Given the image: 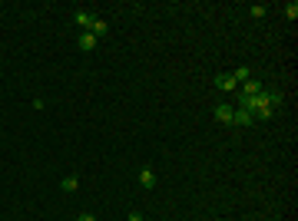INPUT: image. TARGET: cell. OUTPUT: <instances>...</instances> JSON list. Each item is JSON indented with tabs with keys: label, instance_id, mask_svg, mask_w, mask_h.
<instances>
[{
	"label": "cell",
	"instance_id": "7c38bea8",
	"mask_svg": "<svg viewBox=\"0 0 298 221\" xmlns=\"http://www.w3.org/2000/svg\"><path fill=\"white\" fill-rule=\"evenodd\" d=\"M248 14L259 20V17H265V7H262V3H252V7H248Z\"/></svg>",
	"mask_w": 298,
	"mask_h": 221
},
{
	"label": "cell",
	"instance_id": "3957f363",
	"mask_svg": "<svg viewBox=\"0 0 298 221\" xmlns=\"http://www.w3.org/2000/svg\"><path fill=\"white\" fill-rule=\"evenodd\" d=\"M73 23L80 27V30H90V27H93V14H90V10H76Z\"/></svg>",
	"mask_w": 298,
	"mask_h": 221
},
{
	"label": "cell",
	"instance_id": "52a82bcc",
	"mask_svg": "<svg viewBox=\"0 0 298 221\" xmlns=\"http://www.w3.org/2000/svg\"><path fill=\"white\" fill-rule=\"evenodd\" d=\"M139 185H143V188H156V172H152L149 165L139 172Z\"/></svg>",
	"mask_w": 298,
	"mask_h": 221
},
{
	"label": "cell",
	"instance_id": "9c48e42d",
	"mask_svg": "<svg viewBox=\"0 0 298 221\" xmlns=\"http://www.w3.org/2000/svg\"><path fill=\"white\" fill-rule=\"evenodd\" d=\"M76 188H80V178H76V175H66V178H63V192H76Z\"/></svg>",
	"mask_w": 298,
	"mask_h": 221
},
{
	"label": "cell",
	"instance_id": "6da1fadb",
	"mask_svg": "<svg viewBox=\"0 0 298 221\" xmlns=\"http://www.w3.org/2000/svg\"><path fill=\"white\" fill-rule=\"evenodd\" d=\"M212 83H215V89H222V92H239V86H235V79H232V73H222V76H215Z\"/></svg>",
	"mask_w": 298,
	"mask_h": 221
},
{
	"label": "cell",
	"instance_id": "8fae6325",
	"mask_svg": "<svg viewBox=\"0 0 298 221\" xmlns=\"http://www.w3.org/2000/svg\"><path fill=\"white\" fill-rule=\"evenodd\" d=\"M285 17H288V20L298 17V3H295V0H292V3H285Z\"/></svg>",
	"mask_w": 298,
	"mask_h": 221
},
{
	"label": "cell",
	"instance_id": "30bf717a",
	"mask_svg": "<svg viewBox=\"0 0 298 221\" xmlns=\"http://www.w3.org/2000/svg\"><path fill=\"white\" fill-rule=\"evenodd\" d=\"M232 79H235V86H242L245 79H252V73H248V70H235V73H232Z\"/></svg>",
	"mask_w": 298,
	"mask_h": 221
},
{
	"label": "cell",
	"instance_id": "4fadbf2b",
	"mask_svg": "<svg viewBox=\"0 0 298 221\" xmlns=\"http://www.w3.org/2000/svg\"><path fill=\"white\" fill-rule=\"evenodd\" d=\"M126 221H143V215H139V211H130V218Z\"/></svg>",
	"mask_w": 298,
	"mask_h": 221
},
{
	"label": "cell",
	"instance_id": "8992f818",
	"mask_svg": "<svg viewBox=\"0 0 298 221\" xmlns=\"http://www.w3.org/2000/svg\"><path fill=\"white\" fill-rule=\"evenodd\" d=\"M93 46H96V37L90 33V30H80V50H83V53H90Z\"/></svg>",
	"mask_w": 298,
	"mask_h": 221
},
{
	"label": "cell",
	"instance_id": "277c9868",
	"mask_svg": "<svg viewBox=\"0 0 298 221\" xmlns=\"http://www.w3.org/2000/svg\"><path fill=\"white\" fill-rule=\"evenodd\" d=\"M262 89H265V86H262L259 79H245L242 86H239V92H242V96H259Z\"/></svg>",
	"mask_w": 298,
	"mask_h": 221
},
{
	"label": "cell",
	"instance_id": "5b68a950",
	"mask_svg": "<svg viewBox=\"0 0 298 221\" xmlns=\"http://www.w3.org/2000/svg\"><path fill=\"white\" fill-rule=\"evenodd\" d=\"M232 126H252V112L235 106V112H232Z\"/></svg>",
	"mask_w": 298,
	"mask_h": 221
},
{
	"label": "cell",
	"instance_id": "5bb4252c",
	"mask_svg": "<svg viewBox=\"0 0 298 221\" xmlns=\"http://www.w3.org/2000/svg\"><path fill=\"white\" fill-rule=\"evenodd\" d=\"M76 221H96V215H80Z\"/></svg>",
	"mask_w": 298,
	"mask_h": 221
},
{
	"label": "cell",
	"instance_id": "ba28073f",
	"mask_svg": "<svg viewBox=\"0 0 298 221\" xmlns=\"http://www.w3.org/2000/svg\"><path fill=\"white\" fill-rule=\"evenodd\" d=\"M90 33H93V37H103V33H106V20L93 17V27H90Z\"/></svg>",
	"mask_w": 298,
	"mask_h": 221
},
{
	"label": "cell",
	"instance_id": "7a4b0ae2",
	"mask_svg": "<svg viewBox=\"0 0 298 221\" xmlns=\"http://www.w3.org/2000/svg\"><path fill=\"white\" fill-rule=\"evenodd\" d=\"M232 112H235V106H229V103H219V106L212 109V116H215L219 122H229V126H232Z\"/></svg>",
	"mask_w": 298,
	"mask_h": 221
}]
</instances>
